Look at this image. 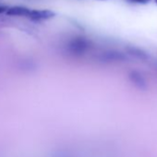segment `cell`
Segmentation results:
<instances>
[{"label": "cell", "instance_id": "obj_1", "mask_svg": "<svg viewBox=\"0 0 157 157\" xmlns=\"http://www.w3.org/2000/svg\"><path fill=\"white\" fill-rule=\"evenodd\" d=\"M128 78H129L130 82L138 90H140V91L147 90V87H148L147 81L140 71H137V70L130 71L129 74H128Z\"/></svg>", "mask_w": 157, "mask_h": 157}, {"label": "cell", "instance_id": "obj_2", "mask_svg": "<svg viewBox=\"0 0 157 157\" xmlns=\"http://www.w3.org/2000/svg\"><path fill=\"white\" fill-rule=\"evenodd\" d=\"M56 13L49 10H31L28 15V18L33 21H42L48 20L55 17Z\"/></svg>", "mask_w": 157, "mask_h": 157}, {"label": "cell", "instance_id": "obj_3", "mask_svg": "<svg viewBox=\"0 0 157 157\" xmlns=\"http://www.w3.org/2000/svg\"><path fill=\"white\" fill-rule=\"evenodd\" d=\"M127 51L130 56H132L133 57H135L137 59H140L142 61H146L149 59V55L140 48L134 47V46H128L127 48Z\"/></svg>", "mask_w": 157, "mask_h": 157}, {"label": "cell", "instance_id": "obj_4", "mask_svg": "<svg viewBox=\"0 0 157 157\" xmlns=\"http://www.w3.org/2000/svg\"><path fill=\"white\" fill-rule=\"evenodd\" d=\"M29 9L25 8V7H21V6H16V7H12L8 9V10L6 11L7 15L9 16H24V17H28L29 13H30Z\"/></svg>", "mask_w": 157, "mask_h": 157}, {"label": "cell", "instance_id": "obj_5", "mask_svg": "<svg viewBox=\"0 0 157 157\" xmlns=\"http://www.w3.org/2000/svg\"><path fill=\"white\" fill-rule=\"evenodd\" d=\"M127 1L133 4H147L151 0H127Z\"/></svg>", "mask_w": 157, "mask_h": 157}, {"label": "cell", "instance_id": "obj_6", "mask_svg": "<svg viewBox=\"0 0 157 157\" xmlns=\"http://www.w3.org/2000/svg\"><path fill=\"white\" fill-rule=\"evenodd\" d=\"M8 7H6V6H3V5H1L0 4V14H2L3 12H6L7 10H8Z\"/></svg>", "mask_w": 157, "mask_h": 157}, {"label": "cell", "instance_id": "obj_7", "mask_svg": "<svg viewBox=\"0 0 157 157\" xmlns=\"http://www.w3.org/2000/svg\"><path fill=\"white\" fill-rule=\"evenodd\" d=\"M155 2H156V3H157V0H155Z\"/></svg>", "mask_w": 157, "mask_h": 157}]
</instances>
